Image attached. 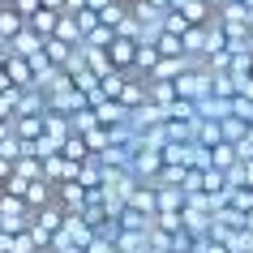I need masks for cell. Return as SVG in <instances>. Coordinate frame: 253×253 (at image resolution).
<instances>
[{
  "label": "cell",
  "instance_id": "cell-1",
  "mask_svg": "<svg viewBox=\"0 0 253 253\" xmlns=\"http://www.w3.org/2000/svg\"><path fill=\"white\" fill-rule=\"evenodd\" d=\"M176 94L189 99V103H202V99H211V94H214V82H211V73L193 69V73H185V78H176Z\"/></svg>",
  "mask_w": 253,
  "mask_h": 253
},
{
  "label": "cell",
  "instance_id": "cell-2",
  "mask_svg": "<svg viewBox=\"0 0 253 253\" xmlns=\"http://www.w3.org/2000/svg\"><path fill=\"white\" fill-rule=\"evenodd\" d=\"M163 168H168V159H163L159 150H133V163H129V172H133L142 185H150Z\"/></svg>",
  "mask_w": 253,
  "mask_h": 253
},
{
  "label": "cell",
  "instance_id": "cell-3",
  "mask_svg": "<svg viewBox=\"0 0 253 253\" xmlns=\"http://www.w3.org/2000/svg\"><path fill=\"white\" fill-rule=\"evenodd\" d=\"M56 202H60L69 214H82V211H86V202H90V189L78 185V180H65V185H56Z\"/></svg>",
  "mask_w": 253,
  "mask_h": 253
},
{
  "label": "cell",
  "instance_id": "cell-4",
  "mask_svg": "<svg viewBox=\"0 0 253 253\" xmlns=\"http://www.w3.org/2000/svg\"><path fill=\"white\" fill-rule=\"evenodd\" d=\"M137 47H142V43L120 39V35H116V43L107 47V56H112V65H116L120 73H133V65H137Z\"/></svg>",
  "mask_w": 253,
  "mask_h": 253
},
{
  "label": "cell",
  "instance_id": "cell-5",
  "mask_svg": "<svg viewBox=\"0 0 253 253\" xmlns=\"http://www.w3.org/2000/svg\"><path fill=\"white\" fill-rule=\"evenodd\" d=\"M60 232H65V236H69V245H78V249H90L94 240H99V236H94V227L86 223L82 214H69V219H65V227H60Z\"/></svg>",
  "mask_w": 253,
  "mask_h": 253
},
{
  "label": "cell",
  "instance_id": "cell-6",
  "mask_svg": "<svg viewBox=\"0 0 253 253\" xmlns=\"http://www.w3.org/2000/svg\"><path fill=\"white\" fill-rule=\"evenodd\" d=\"M43 137H52V142L65 146L69 137H73V116H65V112H47V116H43Z\"/></svg>",
  "mask_w": 253,
  "mask_h": 253
},
{
  "label": "cell",
  "instance_id": "cell-7",
  "mask_svg": "<svg viewBox=\"0 0 253 253\" xmlns=\"http://www.w3.org/2000/svg\"><path fill=\"white\" fill-rule=\"evenodd\" d=\"M129 211H137V214H159V189L155 185H137L133 193H129Z\"/></svg>",
  "mask_w": 253,
  "mask_h": 253
},
{
  "label": "cell",
  "instance_id": "cell-8",
  "mask_svg": "<svg viewBox=\"0 0 253 253\" xmlns=\"http://www.w3.org/2000/svg\"><path fill=\"white\" fill-rule=\"evenodd\" d=\"M9 43H13V56H26V60H35V56H43V43H47V39H43V35H35V30L26 26L17 39H9Z\"/></svg>",
  "mask_w": 253,
  "mask_h": 253
},
{
  "label": "cell",
  "instance_id": "cell-9",
  "mask_svg": "<svg viewBox=\"0 0 253 253\" xmlns=\"http://www.w3.org/2000/svg\"><path fill=\"white\" fill-rule=\"evenodd\" d=\"M94 112H99V120H103L107 129H116V125H129V116H133L129 107L120 103V99H107V103H99Z\"/></svg>",
  "mask_w": 253,
  "mask_h": 253
},
{
  "label": "cell",
  "instance_id": "cell-10",
  "mask_svg": "<svg viewBox=\"0 0 253 253\" xmlns=\"http://www.w3.org/2000/svg\"><path fill=\"white\" fill-rule=\"evenodd\" d=\"M26 30V17L17 13L13 4H0V39H17Z\"/></svg>",
  "mask_w": 253,
  "mask_h": 253
},
{
  "label": "cell",
  "instance_id": "cell-11",
  "mask_svg": "<svg viewBox=\"0 0 253 253\" xmlns=\"http://www.w3.org/2000/svg\"><path fill=\"white\" fill-rule=\"evenodd\" d=\"M82 47H86V43H82ZM86 65H90V73H99V82L116 73V65H112L107 47H86Z\"/></svg>",
  "mask_w": 253,
  "mask_h": 253
},
{
  "label": "cell",
  "instance_id": "cell-12",
  "mask_svg": "<svg viewBox=\"0 0 253 253\" xmlns=\"http://www.w3.org/2000/svg\"><path fill=\"white\" fill-rule=\"evenodd\" d=\"M65 219H69V211L60 206V202H52V206L35 211V223H39V227H47V232H60V227H65Z\"/></svg>",
  "mask_w": 253,
  "mask_h": 253
},
{
  "label": "cell",
  "instance_id": "cell-13",
  "mask_svg": "<svg viewBox=\"0 0 253 253\" xmlns=\"http://www.w3.org/2000/svg\"><path fill=\"white\" fill-rule=\"evenodd\" d=\"M146 86H150V103L168 107V112L176 107V99H180V94H176V82H150L146 78Z\"/></svg>",
  "mask_w": 253,
  "mask_h": 253
},
{
  "label": "cell",
  "instance_id": "cell-14",
  "mask_svg": "<svg viewBox=\"0 0 253 253\" xmlns=\"http://www.w3.org/2000/svg\"><path fill=\"white\" fill-rule=\"evenodd\" d=\"M60 17H65V13H52V9H39V13L30 17L26 26L35 30V35H43V39H52V35H56V26H60Z\"/></svg>",
  "mask_w": 253,
  "mask_h": 253
},
{
  "label": "cell",
  "instance_id": "cell-15",
  "mask_svg": "<svg viewBox=\"0 0 253 253\" xmlns=\"http://www.w3.org/2000/svg\"><path fill=\"white\" fill-rule=\"evenodd\" d=\"M13 133L22 137V142H39L43 137V116H17L13 120Z\"/></svg>",
  "mask_w": 253,
  "mask_h": 253
},
{
  "label": "cell",
  "instance_id": "cell-16",
  "mask_svg": "<svg viewBox=\"0 0 253 253\" xmlns=\"http://www.w3.org/2000/svg\"><path fill=\"white\" fill-rule=\"evenodd\" d=\"M211 159H214V168H219V172L240 168V155H236V146H232V142H219V146L211 150Z\"/></svg>",
  "mask_w": 253,
  "mask_h": 253
},
{
  "label": "cell",
  "instance_id": "cell-17",
  "mask_svg": "<svg viewBox=\"0 0 253 253\" xmlns=\"http://www.w3.org/2000/svg\"><path fill=\"white\" fill-rule=\"evenodd\" d=\"M185 206H189V193H185V189H159V211L180 214Z\"/></svg>",
  "mask_w": 253,
  "mask_h": 253
},
{
  "label": "cell",
  "instance_id": "cell-18",
  "mask_svg": "<svg viewBox=\"0 0 253 253\" xmlns=\"http://www.w3.org/2000/svg\"><path fill=\"white\" fill-rule=\"evenodd\" d=\"M223 125V142H232V146H240L245 137H249V120H240V116H227V120H219Z\"/></svg>",
  "mask_w": 253,
  "mask_h": 253
},
{
  "label": "cell",
  "instance_id": "cell-19",
  "mask_svg": "<svg viewBox=\"0 0 253 253\" xmlns=\"http://www.w3.org/2000/svg\"><path fill=\"white\" fill-rule=\"evenodd\" d=\"M198 142L214 150L219 142H223V125H219V120H198Z\"/></svg>",
  "mask_w": 253,
  "mask_h": 253
},
{
  "label": "cell",
  "instance_id": "cell-20",
  "mask_svg": "<svg viewBox=\"0 0 253 253\" xmlns=\"http://www.w3.org/2000/svg\"><path fill=\"white\" fill-rule=\"evenodd\" d=\"M78 185H86V189H103V163H99V159H86V163H82Z\"/></svg>",
  "mask_w": 253,
  "mask_h": 253
},
{
  "label": "cell",
  "instance_id": "cell-21",
  "mask_svg": "<svg viewBox=\"0 0 253 253\" xmlns=\"http://www.w3.org/2000/svg\"><path fill=\"white\" fill-rule=\"evenodd\" d=\"M60 155H65V159H73V163H86V159H94V155H90V146H86V137H82V133H73V137H69Z\"/></svg>",
  "mask_w": 253,
  "mask_h": 253
},
{
  "label": "cell",
  "instance_id": "cell-22",
  "mask_svg": "<svg viewBox=\"0 0 253 253\" xmlns=\"http://www.w3.org/2000/svg\"><path fill=\"white\" fill-rule=\"evenodd\" d=\"M43 56H47L52 65H60V69H65V65H69V56H73V47H69L65 39H47V43H43Z\"/></svg>",
  "mask_w": 253,
  "mask_h": 253
},
{
  "label": "cell",
  "instance_id": "cell-23",
  "mask_svg": "<svg viewBox=\"0 0 253 253\" xmlns=\"http://www.w3.org/2000/svg\"><path fill=\"white\" fill-rule=\"evenodd\" d=\"M185 56H193V60L206 56V26H193V30L185 35Z\"/></svg>",
  "mask_w": 253,
  "mask_h": 253
},
{
  "label": "cell",
  "instance_id": "cell-24",
  "mask_svg": "<svg viewBox=\"0 0 253 253\" xmlns=\"http://www.w3.org/2000/svg\"><path fill=\"white\" fill-rule=\"evenodd\" d=\"M163 30H168V35H180V39H185L189 30H193V22H189V17L180 13V9H168V17H163Z\"/></svg>",
  "mask_w": 253,
  "mask_h": 253
},
{
  "label": "cell",
  "instance_id": "cell-25",
  "mask_svg": "<svg viewBox=\"0 0 253 253\" xmlns=\"http://www.w3.org/2000/svg\"><path fill=\"white\" fill-rule=\"evenodd\" d=\"M82 137H86L90 155H103V150L112 146V129H107V125H99V129H90V133H82Z\"/></svg>",
  "mask_w": 253,
  "mask_h": 253
},
{
  "label": "cell",
  "instance_id": "cell-26",
  "mask_svg": "<svg viewBox=\"0 0 253 253\" xmlns=\"http://www.w3.org/2000/svg\"><path fill=\"white\" fill-rule=\"evenodd\" d=\"M155 47H159V56H185V39H180V35H168V30L159 35Z\"/></svg>",
  "mask_w": 253,
  "mask_h": 253
},
{
  "label": "cell",
  "instance_id": "cell-27",
  "mask_svg": "<svg viewBox=\"0 0 253 253\" xmlns=\"http://www.w3.org/2000/svg\"><path fill=\"white\" fill-rule=\"evenodd\" d=\"M99 125H103V120H99V112H94V107H86V112H78V116H73V133H90V129H99Z\"/></svg>",
  "mask_w": 253,
  "mask_h": 253
},
{
  "label": "cell",
  "instance_id": "cell-28",
  "mask_svg": "<svg viewBox=\"0 0 253 253\" xmlns=\"http://www.w3.org/2000/svg\"><path fill=\"white\" fill-rule=\"evenodd\" d=\"M94 236H99V240H107V245H116V240L125 236V227H120V219H103V223H99V232H94Z\"/></svg>",
  "mask_w": 253,
  "mask_h": 253
},
{
  "label": "cell",
  "instance_id": "cell-29",
  "mask_svg": "<svg viewBox=\"0 0 253 253\" xmlns=\"http://www.w3.org/2000/svg\"><path fill=\"white\" fill-rule=\"evenodd\" d=\"M116 43V30L112 26H99L94 35H86V47H112Z\"/></svg>",
  "mask_w": 253,
  "mask_h": 253
},
{
  "label": "cell",
  "instance_id": "cell-30",
  "mask_svg": "<svg viewBox=\"0 0 253 253\" xmlns=\"http://www.w3.org/2000/svg\"><path fill=\"white\" fill-rule=\"evenodd\" d=\"M73 17H78V26H82V35H94V30L103 26V17L94 13V9H82V13H73Z\"/></svg>",
  "mask_w": 253,
  "mask_h": 253
},
{
  "label": "cell",
  "instance_id": "cell-31",
  "mask_svg": "<svg viewBox=\"0 0 253 253\" xmlns=\"http://www.w3.org/2000/svg\"><path fill=\"white\" fill-rule=\"evenodd\" d=\"M125 82H129V73H120V69H116L112 78H103V94H107V99H120V90H125Z\"/></svg>",
  "mask_w": 253,
  "mask_h": 253
},
{
  "label": "cell",
  "instance_id": "cell-32",
  "mask_svg": "<svg viewBox=\"0 0 253 253\" xmlns=\"http://www.w3.org/2000/svg\"><path fill=\"white\" fill-rule=\"evenodd\" d=\"M232 206L240 214H253V189H232Z\"/></svg>",
  "mask_w": 253,
  "mask_h": 253
},
{
  "label": "cell",
  "instance_id": "cell-33",
  "mask_svg": "<svg viewBox=\"0 0 253 253\" xmlns=\"http://www.w3.org/2000/svg\"><path fill=\"white\" fill-rule=\"evenodd\" d=\"M172 232H159V227H150V249H159V253H172Z\"/></svg>",
  "mask_w": 253,
  "mask_h": 253
},
{
  "label": "cell",
  "instance_id": "cell-34",
  "mask_svg": "<svg viewBox=\"0 0 253 253\" xmlns=\"http://www.w3.org/2000/svg\"><path fill=\"white\" fill-rule=\"evenodd\" d=\"M9 253H39V245L30 240V232H22V236L9 240Z\"/></svg>",
  "mask_w": 253,
  "mask_h": 253
},
{
  "label": "cell",
  "instance_id": "cell-35",
  "mask_svg": "<svg viewBox=\"0 0 253 253\" xmlns=\"http://www.w3.org/2000/svg\"><path fill=\"white\" fill-rule=\"evenodd\" d=\"M13 9H17L22 17H26V22H30V17H35V13L43 9V0H13Z\"/></svg>",
  "mask_w": 253,
  "mask_h": 253
},
{
  "label": "cell",
  "instance_id": "cell-36",
  "mask_svg": "<svg viewBox=\"0 0 253 253\" xmlns=\"http://www.w3.org/2000/svg\"><path fill=\"white\" fill-rule=\"evenodd\" d=\"M9 60H13V43H9V39H0V69L9 65Z\"/></svg>",
  "mask_w": 253,
  "mask_h": 253
},
{
  "label": "cell",
  "instance_id": "cell-37",
  "mask_svg": "<svg viewBox=\"0 0 253 253\" xmlns=\"http://www.w3.org/2000/svg\"><path fill=\"white\" fill-rule=\"evenodd\" d=\"M9 90H17V86H13V78H9V69H0V94H9Z\"/></svg>",
  "mask_w": 253,
  "mask_h": 253
},
{
  "label": "cell",
  "instance_id": "cell-38",
  "mask_svg": "<svg viewBox=\"0 0 253 253\" xmlns=\"http://www.w3.org/2000/svg\"><path fill=\"white\" fill-rule=\"evenodd\" d=\"M86 253H116V245H107V240H94Z\"/></svg>",
  "mask_w": 253,
  "mask_h": 253
},
{
  "label": "cell",
  "instance_id": "cell-39",
  "mask_svg": "<svg viewBox=\"0 0 253 253\" xmlns=\"http://www.w3.org/2000/svg\"><path fill=\"white\" fill-rule=\"evenodd\" d=\"M240 99H249V103H253V78L240 82Z\"/></svg>",
  "mask_w": 253,
  "mask_h": 253
},
{
  "label": "cell",
  "instance_id": "cell-40",
  "mask_svg": "<svg viewBox=\"0 0 253 253\" xmlns=\"http://www.w3.org/2000/svg\"><path fill=\"white\" fill-rule=\"evenodd\" d=\"M43 9H52V13H65V0H43Z\"/></svg>",
  "mask_w": 253,
  "mask_h": 253
},
{
  "label": "cell",
  "instance_id": "cell-41",
  "mask_svg": "<svg viewBox=\"0 0 253 253\" xmlns=\"http://www.w3.org/2000/svg\"><path fill=\"white\" fill-rule=\"evenodd\" d=\"M185 4H189V0H172V9H185Z\"/></svg>",
  "mask_w": 253,
  "mask_h": 253
},
{
  "label": "cell",
  "instance_id": "cell-42",
  "mask_svg": "<svg viewBox=\"0 0 253 253\" xmlns=\"http://www.w3.org/2000/svg\"><path fill=\"white\" fill-rule=\"evenodd\" d=\"M249 78H253V60H249Z\"/></svg>",
  "mask_w": 253,
  "mask_h": 253
},
{
  "label": "cell",
  "instance_id": "cell-43",
  "mask_svg": "<svg viewBox=\"0 0 253 253\" xmlns=\"http://www.w3.org/2000/svg\"><path fill=\"white\" fill-rule=\"evenodd\" d=\"M0 236H4V223H0Z\"/></svg>",
  "mask_w": 253,
  "mask_h": 253
},
{
  "label": "cell",
  "instance_id": "cell-44",
  "mask_svg": "<svg viewBox=\"0 0 253 253\" xmlns=\"http://www.w3.org/2000/svg\"><path fill=\"white\" fill-rule=\"evenodd\" d=\"M245 4H249V9H253V0H245Z\"/></svg>",
  "mask_w": 253,
  "mask_h": 253
},
{
  "label": "cell",
  "instance_id": "cell-45",
  "mask_svg": "<svg viewBox=\"0 0 253 253\" xmlns=\"http://www.w3.org/2000/svg\"><path fill=\"white\" fill-rule=\"evenodd\" d=\"M249 43H253V30H249Z\"/></svg>",
  "mask_w": 253,
  "mask_h": 253
},
{
  "label": "cell",
  "instance_id": "cell-46",
  "mask_svg": "<svg viewBox=\"0 0 253 253\" xmlns=\"http://www.w3.org/2000/svg\"><path fill=\"white\" fill-rule=\"evenodd\" d=\"M146 253H159V249H146Z\"/></svg>",
  "mask_w": 253,
  "mask_h": 253
},
{
  "label": "cell",
  "instance_id": "cell-47",
  "mask_svg": "<svg viewBox=\"0 0 253 253\" xmlns=\"http://www.w3.org/2000/svg\"><path fill=\"white\" fill-rule=\"evenodd\" d=\"M4 4H13V0H4Z\"/></svg>",
  "mask_w": 253,
  "mask_h": 253
},
{
  "label": "cell",
  "instance_id": "cell-48",
  "mask_svg": "<svg viewBox=\"0 0 253 253\" xmlns=\"http://www.w3.org/2000/svg\"><path fill=\"white\" fill-rule=\"evenodd\" d=\"M0 4H4V0H0Z\"/></svg>",
  "mask_w": 253,
  "mask_h": 253
}]
</instances>
